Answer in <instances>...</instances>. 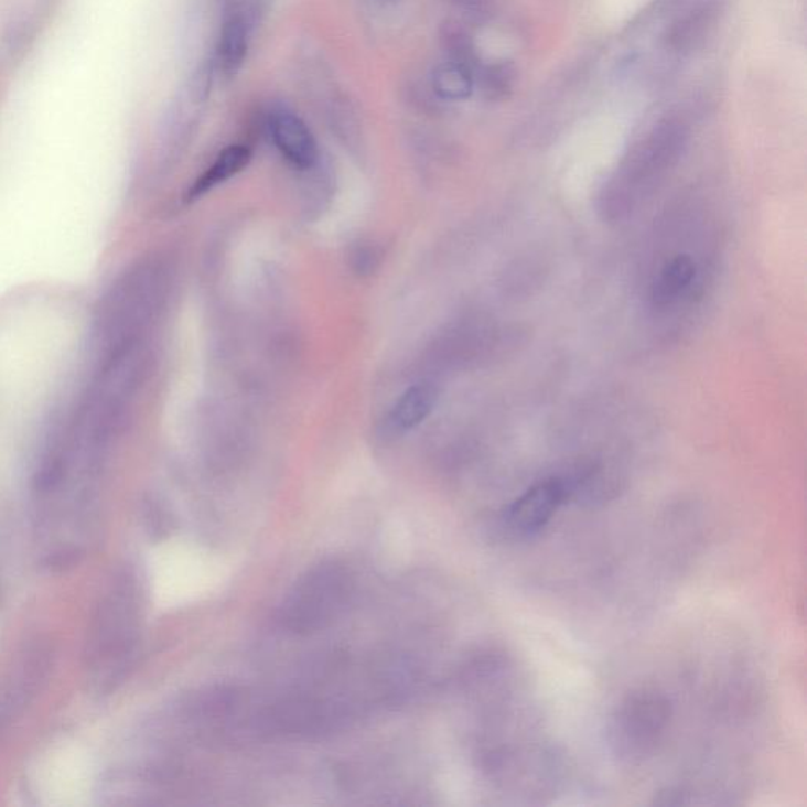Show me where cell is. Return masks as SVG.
<instances>
[{
  "label": "cell",
  "mask_w": 807,
  "mask_h": 807,
  "mask_svg": "<svg viewBox=\"0 0 807 807\" xmlns=\"http://www.w3.org/2000/svg\"><path fill=\"white\" fill-rule=\"evenodd\" d=\"M248 50L247 25L240 18H233L227 21L219 36L218 51H216V67L223 78H234L238 69L244 65Z\"/></svg>",
  "instance_id": "obj_11"
},
{
  "label": "cell",
  "mask_w": 807,
  "mask_h": 807,
  "mask_svg": "<svg viewBox=\"0 0 807 807\" xmlns=\"http://www.w3.org/2000/svg\"><path fill=\"white\" fill-rule=\"evenodd\" d=\"M432 89L442 100H465L473 92V72L458 62H445L432 73Z\"/></svg>",
  "instance_id": "obj_12"
},
{
  "label": "cell",
  "mask_w": 807,
  "mask_h": 807,
  "mask_svg": "<svg viewBox=\"0 0 807 807\" xmlns=\"http://www.w3.org/2000/svg\"><path fill=\"white\" fill-rule=\"evenodd\" d=\"M570 497L568 476L541 480L505 509L504 527L513 537H535Z\"/></svg>",
  "instance_id": "obj_5"
},
{
  "label": "cell",
  "mask_w": 807,
  "mask_h": 807,
  "mask_svg": "<svg viewBox=\"0 0 807 807\" xmlns=\"http://www.w3.org/2000/svg\"><path fill=\"white\" fill-rule=\"evenodd\" d=\"M352 579L344 567L322 563L293 587L282 604L281 620L288 628L313 631L324 628L337 617L351 596Z\"/></svg>",
  "instance_id": "obj_3"
},
{
  "label": "cell",
  "mask_w": 807,
  "mask_h": 807,
  "mask_svg": "<svg viewBox=\"0 0 807 807\" xmlns=\"http://www.w3.org/2000/svg\"><path fill=\"white\" fill-rule=\"evenodd\" d=\"M442 42L451 61L473 69V46L471 39L460 25L446 23L442 29Z\"/></svg>",
  "instance_id": "obj_13"
},
{
  "label": "cell",
  "mask_w": 807,
  "mask_h": 807,
  "mask_svg": "<svg viewBox=\"0 0 807 807\" xmlns=\"http://www.w3.org/2000/svg\"><path fill=\"white\" fill-rule=\"evenodd\" d=\"M249 160H251V150L248 147H227L226 150H223L222 155L216 158L215 163L191 186L189 193L190 200H197V197H201L207 191L214 190L215 186L222 185V183L233 179L234 175H237L238 172L244 171L248 166Z\"/></svg>",
  "instance_id": "obj_10"
},
{
  "label": "cell",
  "mask_w": 807,
  "mask_h": 807,
  "mask_svg": "<svg viewBox=\"0 0 807 807\" xmlns=\"http://www.w3.org/2000/svg\"><path fill=\"white\" fill-rule=\"evenodd\" d=\"M275 146L293 166L310 169L318 161L314 136L299 116L289 111L273 114L270 122Z\"/></svg>",
  "instance_id": "obj_7"
},
{
  "label": "cell",
  "mask_w": 807,
  "mask_h": 807,
  "mask_svg": "<svg viewBox=\"0 0 807 807\" xmlns=\"http://www.w3.org/2000/svg\"><path fill=\"white\" fill-rule=\"evenodd\" d=\"M139 607H141V590L138 579L133 571L122 568L116 572L100 598L84 652L87 667L97 670L98 675L101 674L98 681L116 664L108 689L112 688L114 678L119 677L123 659L128 658L133 647Z\"/></svg>",
  "instance_id": "obj_1"
},
{
  "label": "cell",
  "mask_w": 807,
  "mask_h": 807,
  "mask_svg": "<svg viewBox=\"0 0 807 807\" xmlns=\"http://www.w3.org/2000/svg\"><path fill=\"white\" fill-rule=\"evenodd\" d=\"M53 652L47 645H36L25 653L12 680L0 695V730L28 707L40 686L45 684L47 674L53 669Z\"/></svg>",
  "instance_id": "obj_6"
},
{
  "label": "cell",
  "mask_w": 807,
  "mask_h": 807,
  "mask_svg": "<svg viewBox=\"0 0 807 807\" xmlns=\"http://www.w3.org/2000/svg\"><path fill=\"white\" fill-rule=\"evenodd\" d=\"M483 79L484 87H486V90H489L491 94H495V92L504 94V92L509 87V73L506 72L504 67L487 69V72L484 73Z\"/></svg>",
  "instance_id": "obj_14"
},
{
  "label": "cell",
  "mask_w": 807,
  "mask_h": 807,
  "mask_svg": "<svg viewBox=\"0 0 807 807\" xmlns=\"http://www.w3.org/2000/svg\"><path fill=\"white\" fill-rule=\"evenodd\" d=\"M458 9L464 10L469 14H480L486 9L487 0H450Z\"/></svg>",
  "instance_id": "obj_15"
},
{
  "label": "cell",
  "mask_w": 807,
  "mask_h": 807,
  "mask_svg": "<svg viewBox=\"0 0 807 807\" xmlns=\"http://www.w3.org/2000/svg\"><path fill=\"white\" fill-rule=\"evenodd\" d=\"M672 719L669 699L655 689L626 697L611 721V744L623 761L641 762L661 743Z\"/></svg>",
  "instance_id": "obj_2"
},
{
  "label": "cell",
  "mask_w": 807,
  "mask_h": 807,
  "mask_svg": "<svg viewBox=\"0 0 807 807\" xmlns=\"http://www.w3.org/2000/svg\"><path fill=\"white\" fill-rule=\"evenodd\" d=\"M684 142L685 133L680 125L664 123L655 130L628 168L623 171L620 182L617 180L620 193L625 194L612 207L615 215L630 211L636 194H642V191L653 185L655 179L666 172L667 168L672 166L678 153L684 149Z\"/></svg>",
  "instance_id": "obj_4"
},
{
  "label": "cell",
  "mask_w": 807,
  "mask_h": 807,
  "mask_svg": "<svg viewBox=\"0 0 807 807\" xmlns=\"http://www.w3.org/2000/svg\"><path fill=\"white\" fill-rule=\"evenodd\" d=\"M439 391L434 385L418 384L409 388L388 416V428L395 432H407L423 423L438 402Z\"/></svg>",
  "instance_id": "obj_9"
},
{
  "label": "cell",
  "mask_w": 807,
  "mask_h": 807,
  "mask_svg": "<svg viewBox=\"0 0 807 807\" xmlns=\"http://www.w3.org/2000/svg\"><path fill=\"white\" fill-rule=\"evenodd\" d=\"M697 277L696 260L689 255H678L659 270L653 281L650 302L656 310H666L688 292Z\"/></svg>",
  "instance_id": "obj_8"
}]
</instances>
